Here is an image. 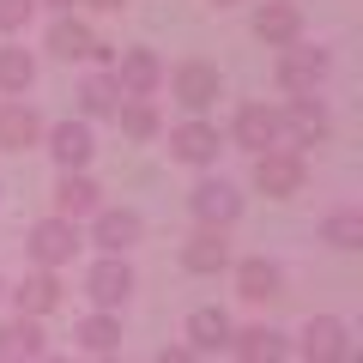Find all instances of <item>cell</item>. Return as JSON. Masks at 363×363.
Listing matches in <instances>:
<instances>
[{
    "label": "cell",
    "mask_w": 363,
    "mask_h": 363,
    "mask_svg": "<svg viewBox=\"0 0 363 363\" xmlns=\"http://www.w3.org/2000/svg\"><path fill=\"white\" fill-rule=\"evenodd\" d=\"M327 133H333V121H327L321 97H291V104L279 109V140H285L291 152H303V145H321Z\"/></svg>",
    "instance_id": "3957f363"
},
{
    "label": "cell",
    "mask_w": 363,
    "mask_h": 363,
    "mask_svg": "<svg viewBox=\"0 0 363 363\" xmlns=\"http://www.w3.org/2000/svg\"><path fill=\"white\" fill-rule=\"evenodd\" d=\"M91 363H116V357H91Z\"/></svg>",
    "instance_id": "836d02e7"
},
{
    "label": "cell",
    "mask_w": 363,
    "mask_h": 363,
    "mask_svg": "<svg viewBox=\"0 0 363 363\" xmlns=\"http://www.w3.org/2000/svg\"><path fill=\"white\" fill-rule=\"evenodd\" d=\"M218 6H236V0H218Z\"/></svg>",
    "instance_id": "e575fe53"
},
{
    "label": "cell",
    "mask_w": 363,
    "mask_h": 363,
    "mask_svg": "<svg viewBox=\"0 0 363 363\" xmlns=\"http://www.w3.org/2000/svg\"><path fill=\"white\" fill-rule=\"evenodd\" d=\"M303 182H309V164H303V152H291V145H272V152L255 157V188L272 200H291L303 194Z\"/></svg>",
    "instance_id": "6da1fadb"
},
{
    "label": "cell",
    "mask_w": 363,
    "mask_h": 363,
    "mask_svg": "<svg viewBox=\"0 0 363 363\" xmlns=\"http://www.w3.org/2000/svg\"><path fill=\"white\" fill-rule=\"evenodd\" d=\"M255 37L267 43V49H291V43H303V13L291 6V0H260Z\"/></svg>",
    "instance_id": "8fae6325"
},
{
    "label": "cell",
    "mask_w": 363,
    "mask_h": 363,
    "mask_svg": "<svg viewBox=\"0 0 363 363\" xmlns=\"http://www.w3.org/2000/svg\"><path fill=\"white\" fill-rule=\"evenodd\" d=\"M109 79L121 85V97H152V91L164 85V61H157L152 49H121Z\"/></svg>",
    "instance_id": "30bf717a"
},
{
    "label": "cell",
    "mask_w": 363,
    "mask_h": 363,
    "mask_svg": "<svg viewBox=\"0 0 363 363\" xmlns=\"http://www.w3.org/2000/svg\"><path fill=\"white\" fill-rule=\"evenodd\" d=\"M43 140V116L18 97V104H0V152H30Z\"/></svg>",
    "instance_id": "2e32d148"
},
{
    "label": "cell",
    "mask_w": 363,
    "mask_h": 363,
    "mask_svg": "<svg viewBox=\"0 0 363 363\" xmlns=\"http://www.w3.org/2000/svg\"><path fill=\"white\" fill-rule=\"evenodd\" d=\"M297 345H303V363H345L351 357V333H345L339 315H315Z\"/></svg>",
    "instance_id": "ba28073f"
},
{
    "label": "cell",
    "mask_w": 363,
    "mask_h": 363,
    "mask_svg": "<svg viewBox=\"0 0 363 363\" xmlns=\"http://www.w3.org/2000/svg\"><path fill=\"white\" fill-rule=\"evenodd\" d=\"M25 248H30V260H37V272H55V267H67L73 260V248H79V224H67V218H37L25 230Z\"/></svg>",
    "instance_id": "7a4b0ae2"
},
{
    "label": "cell",
    "mask_w": 363,
    "mask_h": 363,
    "mask_svg": "<svg viewBox=\"0 0 363 363\" xmlns=\"http://www.w3.org/2000/svg\"><path fill=\"white\" fill-rule=\"evenodd\" d=\"M236 291H242L248 303H272L279 297V267H272V260H242V267H236Z\"/></svg>",
    "instance_id": "cb8c5ba5"
},
{
    "label": "cell",
    "mask_w": 363,
    "mask_h": 363,
    "mask_svg": "<svg viewBox=\"0 0 363 363\" xmlns=\"http://www.w3.org/2000/svg\"><path fill=\"white\" fill-rule=\"evenodd\" d=\"M169 97H176L182 109H194V116L212 109L218 104V67L212 61H182L176 73H169Z\"/></svg>",
    "instance_id": "8992f818"
},
{
    "label": "cell",
    "mask_w": 363,
    "mask_h": 363,
    "mask_svg": "<svg viewBox=\"0 0 363 363\" xmlns=\"http://www.w3.org/2000/svg\"><path fill=\"white\" fill-rule=\"evenodd\" d=\"M121 109V85L109 73H85V85H79V116L97 121V116H116Z\"/></svg>",
    "instance_id": "603a6c76"
},
{
    "label": "cell",
    "mask_w": 363,
    "mask_h": 363,
    "mask_svg": "<svg viewBox=\"0 0 363 363\" xmlns=\"http://www.w3.org/2000/svg\"><path fill=\"white\" fill-rule=\"evenodd\" d=\"M91 13H121V6H128V0H85Z\"/></svg>",
    "instance_id": "4dcf8cb0"
},
{
    "label": "cell",
    "mask_w": 363,
    "mask_h": 363,
    "mask_svg": "<svg viewBox=\"0 0 363 363\" xmlns=\"http://www.w3.org/2000/svg\"><path fill=\"white\" fill-rule=\"evenodd\" d=\"M73 339H79V345L91 351V357H109V351H116V339H121V321H116V315H104V309H97V315H85V321L73 327Z\"/></svg>",
    "instance_id": "d4e9b609"
},
{
    "label": "cell",
    "mask_w": 363,
    "mask_h": 363,
    "mask_svg": "<svg viewBox=\"0 0 363 363\" xmlns=\"http://www.w3.org/2000/svg\"><path fill=\"white\" fill-rule=\"evenodd\" d=\"M321 236H327L333 248H357V242H363V212H351V206L327 212V218H321Z\"/></svg>",
    "instance_id": "83f0119b"
},
{
    "label": "cell",
    "mask_w": 363,
    "mask_h": 363,
    "mask_svg": "<svg viewBox=\"0 0 363 363\" xmlns=\"http://www.w3.org/2000/svg\"><path fill=\"white\" fill-rule=\"evenodd\" d=\"M13 303H18V315H30V321H43L49 309H61V279H55V272H30L25 285L13 291Z\"/></svg>",
    "instance_id": "7402d4cb"
},
{
    "label": "cell",
    "mask_w": 363,
    "mask_h": 363,
    "mask_svg": "<svg viewBox=\"0 0 363 363\" xmlns=\"http://www.w3.org/2000/svg\"><path fill=\"white\" fill-rule=\"evenodd\" d=\"M321 79H327V49H309V43L279 49V85H285L291 97H315Z\"/></svg>",
    "instance_id": "5b68a950"
},
{
    "label": "cell",
    "mask_w": 363,
    "mask_h": 363,
    "mask_svg": "<svg viewBox=\"0 0 363 363\" xmlns=\"http://www.w3.org/2000/svg\"><path fill=\"white\" fill-rule=\"evenodd\" d=\"M30 79H37V61H30V49H0V91H6V97H25Z\"/></svg>",
    "instance_id": "484cf974"
},
{
    "label": "cell",
    "mask_w": 363,
    "mask_h": 363,
    "mask_svg": "<svg viewBox=\"0 0 363 363\" xmlns=\"http://www.w3.org/2000/svg\"><path fill=\"white\" fill-rule=\"evenodd\" d=\"M43 140H49V152H55V164H61V169H85L91 152H97L85 121H55V128H43Z\"/></svg>",
    "instance_id": "5bb4252c"
},
{
    "label": "cell",
    "mask_w": 363,
    "mask_h": 363,
    "mask_svg": "<svg viewBox=\"0 0 363 363\" xmlns=\"http://www.w3.org/2000/svg\"><path fill=\"white\" fill-rule=\"evenodd\" d=\"M85 291H91V303H97L104 315H116L121 303H128V291H133V267H128V260H116V255H104L97 267L85 272Z\"/></svg>",
    "instance_id": "9c48e42d"
},
{
    "label": "cell",
    "mask_w": 363,
    "mask_h": 363,
    "mask_svg": "<svg viewBox=\"0 0 363 363\" xmlns=\"http://www.w3.org/2000/svg\"><path fill=\"white\" fill-rule=\"evenodd\" d=\"M30 13H37V0H0V37L25 30V25H30Z\"/></svg>",
    "instance_id": "f1b7e54d"
},
{
    "label": "cell",
    "mask_w": 363,
    "mask_h": 363,
    "mask_svg": "<svg viewBox=\"0 0 363 363\" xmlns=\"http://www.w3.org/2000/svg\"><path fill=\"white\" fill-rule=\"evenodd\" d=\"M230 333H236V327H230L224 309H194V315H188V351H194V357H200V351H224Z\"/></svg>",
    "instance_id": "44dd1931"
},
{
    "label": "cell",
    "mask_w": 363,
    "mask_h": 363,
    "mask_svg": "<svg viewBox=\"0 0 363 363\" xmlns=\"http://www.w3.org/2000/svg\"><path fill=\"white\" fill-rule=\"evenodd\" d=\"M37 357H43V327L30 315L0 321V363H37Z\"/></svg>",
    "instance_id": "e0dca14e"
},
{
    "label": "cell",
    "mask_w": 363,
    "mask_h": 363,
    "mask_svg": "<svg viewBox=\"0 0 363 363\" xmlns=\"http://www.w3.org/2000/svg\"><path fill=\"white\" fill-rule=\"evenodd\" d=\"M91 218H97V224H91V242L104 248V255H116V260L145 236V218H140L133 206H97Z\"/></svg>",
    "instance_id": "277c9868"
},
{
    "label": "cell",
    "mask_w": 363,
    "mask_h": 363,
    "mask_svg": "<svg viewBox=\"0 0 363 363\" xmlns=\"http://www.w3.org/2000/svg\"><path fill=\"white\" fill-rule=\"evenodd\" d=\"M152 363H200V357H194V351H188V345H169V351H157Z\"/></svg>",
    "instance_id": "f546056e"
},
{
    "label": "cell",
    "mask_w": 363,
    "mask_h": 363,
    "mask_svg": "<svg viewBox=\"0 0 363 363\" xmlns=\"http://www.w3.org/2000/svg\"><path fill=\"white\" fill-rule=\"evenodd\" d=\"M43 6H55V18H61V13H67V6H73V0H43Z\"/></svg>",
    "instance_id": "1f68e13d"
},
{
    "label": "cell",
    "mask_w": 363,
    "mask_h": 363,
    "mask_svg": "<svg viewBox=\"0 0 363 363\" xmlns=\"http://www.w3.org/2000/svg\"><path fill=\"white\" fill-rule=\"evenodd\" d=\"M97 212V182L85 176V169H61V182H55V218L79 224Z\"/></svg>",
    "instance_id": "4fadbf2b"
},
{
    "label": "cell",
    "mask_w": 363,
    "mask_h": 363,
    "mask_svg": "<svg viewBox=\"0 0 363 363\" xmlns=\"http://www.w3.org/2000/svg\"><path fill=\"white\" fill-rule=\"evenodd\" d=\"M169 157H182V164H212L218 157V128L212 121H182V128H169Z\"/></svg>",
    "instance_id": "9a60e30c"
},
{
    "label": "cell",
    "mask_w": 363,
    "mask_h": 363,
    "mask_svg": "<svg viewBox=\"0 0 363 363\" xmlns=\"http://www.w3.org/2000/svg\"><path fill=\"white\" fill-rule=\"evenodd\" d=\"M182 267H188V272H224V267H230V242H224V230H194L188 242H182Z\"/></svg>",
    "instance_id": "ac0fdd59"
},
{
    "label": "cell",
    "mask_w": 363,
    "mask_h": 363,
    "mask_svg": "<svg viewBox=\"0 0 363 363\" xmlns=\"http://www.w3.org/2000/svg\"><path fill=\"white\" fill-rule=\"evenodd\" d=\"M236 145H242V152H272V145H279V109H267V104H242L236 109Z\"/></svg>",
    "instance_id": "7c38bea8"
},
{
    "label": "cell",
    "mask_w": 363,
    "mask_h": 363,
    "mask_svg": "<svg viewBox=\"0 0 363 363\" xmlns=\"http://www.w3.org/2000/svg\"><path fill=\"white\" fill-rule=\"evenodd\" d=\"M116 121H121L128 140H157V109H152V97H121Z\"/></svg>",
    "instance_id": "4316f807"
},
{
    "label": "cell",
    "mask_w": 363,
    "mask_h": 363,
    "mask_svg": "<svg viewBox=\"0 0 363 363\" xmlns=\"http://www.w3.org/2000/svg\"><path fill=\"white\" fill-rule=\"evenodd\" d=\"M188 206H194V218H200V230H224V224H236V212H242V194H236L230 182H218V176H206L188 194Z\"/></svg>",
    "instance_id": "52a82bcc"
},
{
    "label": "cell",
    "mask_w": 363,
    "mask_h": 363,
    "mask_svg": "<svg viewBox=\"0 0 363 363\" xmlns=\"http://www.w3.org/2000/svg\"><path fill=\"white\" fill-rule=\"evenodd\" d=\"M91 43H97V30L73 13H61L49 25V55H61V61H91Z\"/></svg>",
    "instance_id": "ffe728a7"
},
{
    "label": "cell",
    "mask_w": 363,
    "mask_h": 363,
    "mask_svg": "<svg viewBox=\"0 0 363 363\" xmlns=\"http://www.w3.org/2000/svg\"><path fill=\"white\" fill-rule=\"evenodd\" d=\"M230 351H236L242 363H279V357L291 351V339H285V333H272V327L260 321V327H242V333H230Z\"/></svg>",
    "instance_id": "d6986e66"
},
{
    "label": "cell",
    "mask_w": 363,
    "mask_h": 363,
    "mask_svg": "<svg viewBox=\"0 0 363 363\" xmlns=\"http://www.w3.org/2000/svg\"><path fill=\"white\" fill-rule=\"evenodd\" d=\"M37 363H67V357H49V351H43V357H37Z\"/></svg>",
    "instance_id": "d6a6232c"
}]
</instances>
